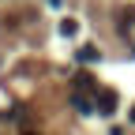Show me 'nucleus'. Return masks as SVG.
I'll list each match as a JSON object with an SVG mask.
<instances>
[{"instance_id": "nucleus-1", "label": "nucleus", "mask_w": 135, "mask_h": 135, "mask_svg": "<svg viewBox=\"0 0 135 135\" xmlns=\"http://www.w3.org/2000/svg\"><path fill=\"white\" fill-rule=\"evenodd\" d=\"M116 101H120V98H116V90H98V101H94V105H98V113L113 116V113H116Z\"/></svg>"}, {"instance_id": "nucleus-2", "label": "nucleus", "mask_w": 135, "mask_h": 135, "mask_svg": "<svg viewBox=\"0 0 135 135\" xmlns=\"http://www.w3.org/2000/svg\"><path fill=\"white\" fill-rule=\"evenodd\" d=\"M75 30H79L75 19H60V34H64V38H75Z\"/></svg>"}, {"instance_id": "nucleus-3", "label": "nucleus", "mask_w": 135, "mask_h": 135, "mask_svg": "<svg viewBox=\"0 0 135 135\" xmlns=\"http://www.w3.org/2000/svg\"><path fill=\"white\" fill-rule=\"evenodd\" d=\"M75 109H83V113H90L94 105H90V98H83V94H75Z\"/></svg>"}, {"instance_id": "nucleus-4", "label": "nucleus", "mask_w": 135, "mask_h": 135, "mask_svg": "<svg viewBox=\"0 0 135 135\" xmlns=\"http://www.w3.org/2000/svg\"><path fill=\"white\" fill-rule=\"evenodd\" d=\"M75 83H79V90H94V79H90V75H79Z\"/></svg>"}, {"instance_id": "nucleus-5", "label": "nucleus", "mask_w": 135, "mask_h": 135, "mask_svg": "<svg viewBox=\"0 0 135 135\" xmlns=\"http://www.w3.org/2000/svg\"><path fill=\"white\" fill-rule=\"evenodd\" d=\"M79 60H98V49H94V45H86V49L79 53Z\"/></svg>"}, {"instance_id": "nucleus-6", "label": "nucleus", "mask_w": 135, "mask_h": 135, "mask_svg": "<svg viewBox=\"0 0 135 135\" xmlns=\"http://www.w3.org/2000/svg\"><path fill=\"white\" fill-rule=\"evenodd\" d=\"M128 116H131V120H135V105H131V113H128Z\"/></svg>"}, {"instance_id": "nucleus-7", "label": "nucleus", "mask_w": 135, "mask_h": 135, "mask_svg": "<svg viewBox=\"0 0 135 135\" xmlns=\"http://www.w3.org/2000/svg\"><path fill=\"white\" fill-rule=\"evenodd\" d=\"M23 135H38V131H23Z\"/></svg>"}]
</instances>
